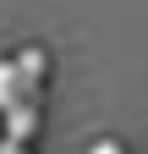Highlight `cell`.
Wrapping results in <instances>:
<instances>
[{
	"mask_svg": "<svg viewBox=\"0 0 148 154\" xmlns=\"http://www.w3.org/2000/svg\"><path fill=\"white\" fill-rule=\"evenodd\" d=\"M16 105H28V77L16 61H0V110H16Z\"/></svg>",
	"mask_w": 148,
	"mask_h": 154,
	"instance_id": "6da1fadb",
	"label": "cell"
},
{
	"mask_svg": "<svg viewBox=\"0 0 148 154\" xmlns=\"http://www.w3.org/2000/svg\"><path fill=\"white\" fill-rule=\"evenodd\" d=\"M33 132H39V116H33V105H16V110H6V138H11V143H28Z\"/></svg>",
	"mask_w": 148,
	"mask_h": 154,
	"instance_id": "7a4b0ae2",
	"label": "cell"
},
{
	"mask_svg": "<svg viewBox=\"0 0 148 154\" xmlns=\"http://www.w3.org/2000/svg\"><path fill=\"white\" fill-rule=\"evenodd\" d=\"M16 66H22L28 88H33V83H44V72H49V66H44V50H22V55H16Z\"/></svg>",
	"mask_w": 148,
	"mask_h": 154,
	"instance_id": "3957f363",
	"label": "cell"
},
{
	"mask_svg": "<svg viewBox=\"0 0 148 154\" xmlns=\"http://www.w3.org/2000/svg\"><path fill=\"white\" fill-rule=\"evenodd\" d=\"M88 154H126V149H121V143H110V138H104V143H93V149H88Z\"/></svg>",
	"mask_w": 148,
	"mask_h": 154,
	"instance_id": "277c9868",
	"label": "cell"
},
{
	"mask_svg": "<svg viewBox=\"0 0 148 154\" xmlns=\"http://www.w3.org/2000/svg\"><path fill=\"white\" fill-rule=\"evenodd\" d=\"M0 154H28V143H11V138H6V143H0Z\"/></svg>",
	"mask_w": 148,
	"mask_h": 154,
	"instance_id": "5b68a950",
	"label": "cell"
}]
</instances>
